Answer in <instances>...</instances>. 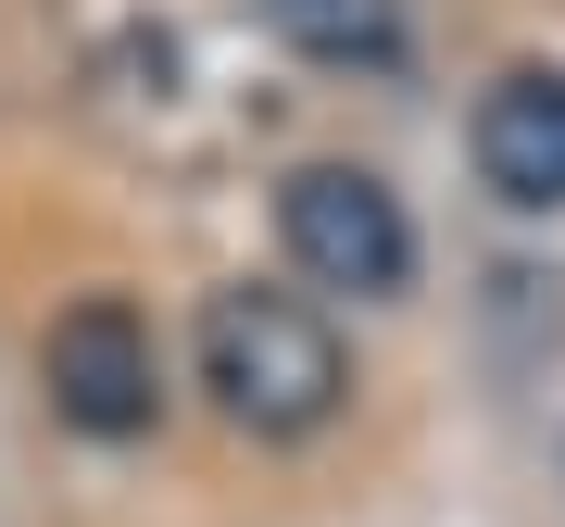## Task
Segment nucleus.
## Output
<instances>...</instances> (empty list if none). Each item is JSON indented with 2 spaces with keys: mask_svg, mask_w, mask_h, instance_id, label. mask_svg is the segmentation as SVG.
Wrapping results in <instances>:
<instances>
[{
  "mask_svg": "<svg viewBox=\"0 0 565 527\" xmlns=\"http://www.w3.org/2000/svg\"><path fill=\"white\" fill-rule=\"evenodd\" d=\"M202 389L252 440H315L340 415L352 365H340V340H327L315 302H289V289H214L202 302Z\"/></svg>",
  "mask_w": 565,
  "mask_h": 527,
  "instance_id": "1",
  "label": "nucleus"
},
{
  "mask_svg": "<svg viewBox=\"0 0 565 527\" xmlns=\"http://www.w3.org/2000/svg\"><path fill=\"white\" fill-rule=\"evenodd\" d=\"M277 239L302 264L315 289H403L415 277V226L390 202V176H364V163H302V176L277 189Z\"/></svg>",
  "mask_w": 565,
  "mask_h": 527,
  "instance_id": "2",
  "label": "nucleus"
},
{
  "mask_svg": "<svg viewBox=\"0 0 565 527\" xmlns=\"http://www.w3.org/2000/svg\"><path fill=\"white\" fill-rule=\"evenodd\" d=\"M39 377H51V415L88 427V440H139L151 402H163V365H151V326L126 302H63L51 340H39Z\"/></svg>",
  "mask_w": 565,
  "mask_h": 527,
  "instance_id": "3",
  "label": "nucleus"
},
{
  "mask_svg": "<svg viewBox=\"0 0 565 527\" xmlns=\"http://www.w3.org/2000/svg\"><path fill=\"white\" fill-rule=\"evenodd\" d=\"M465 151H478L490 202L565 214V63H515V76H490V88H478V126H465Z\"/></svg>",
  "mask_w": 565,
  "mask_h": 527,
  "instance_id": "4",
  "label": "nucleus"
},
{
  "mask_svg": "<svg viewBox=\"0 0 565 527\" xmlns=\"http://www.w3.org/2000/svg\"><path fill=\"white\" fill-rule=\"evenodd\" d=\"M264 25L302 63H390L403 51V0H264Z\"/></svg>",
  "mask_w": 565,
  "mask_h": 527,
  "instance_id": "5",
  "label": "nucleus"
}]
</instances>
